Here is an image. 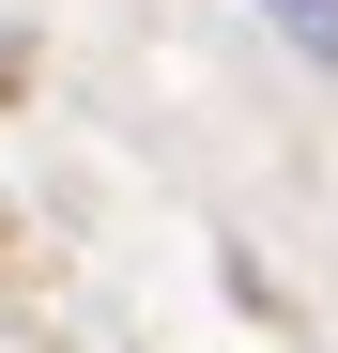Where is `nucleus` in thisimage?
I'll return each instance as SVG.
<instances>
[{
  "instance_id": "obj_1",
  "label": "nucleus",
  "mask_w": 338,
  "mask_h": 353,
  "mask_svg": "<svg viewBox=\"0 0 338 353\" xmlns=\"http://www.w3.org/2000/svg\"><path fill=\"white\" fill-rule=\"evenodd\" d=\"M261 16H277V46H308V62L338 77V0H261Z\"/></svg>"
},
{
  "instance_id": "obj_2",
  "label": "nucleus",
  "mask_w": 338,
  "mask_h": 353,
  "mask_svg": "<svg viewBox=\"0 0 338 353\" xmlns=\"http://www.w3.org/2000/svg\"><path fill=\"white\" fill-rule=\"evenodd\" d=\"M0 108H31V31L0 16Z\"/></svg>"
}]
</instances>
